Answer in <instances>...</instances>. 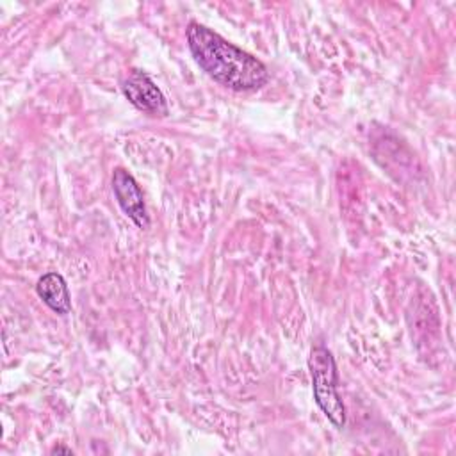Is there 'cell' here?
<instances>
[{
  "mask_svg": "<svg viewBox=\"0 0 456 456\" xmlns=\"http://www.w3.org/2000/svg\"><path fill=\"white\" fill-rule=\"evenodd\" d=\"M55 452H64V454H71L73 451L69 449V447H62V445H55L53 449H52V454H55Z\"/></svg>",
  "mask_w": 456,
  "mask_h": 456,
  "instance_id": "obj_6",
  "label": "cell"
},
{
  "mask_svg": "<svg viewBox=\"0 0 456 456\" xmlns=\"http://www.w3.org/2000/svg\"><path fill=\"white\" fill-rule=\"evenodd\" d=\"M112 192L116 196V201L119 205V208L123 210V214L141 230L148 228L150 224V217L146 212V205H144V196L142 191L139 187V183L135 182V178L123 167H116L112 171Z\"/></svg>",
  "mask_w": 456,
  "mask_h": 456,
  "instance_id": "obj_4",
  "label": "cell"
},
{
  "mask_svg": "<svg viewBox=\"0 0 456 456\" xmlns=\"http://www.w3.org/2000/svg\"><path fill=\"white\" fill-rule=\"evenodd\" d=\"M308 369L317 406L337 429H342L346 424V408L337 390V365L328 347L322 344L312 347L308 356Z\"/></svg>",
  "mask_w": 456,
  "mask_h": 456,
  "instance_id": "obj_2",
  "label": "cell"
},
{
  "mask_svg": "<svg viewBox=\"0 0 456 456\" xmlns=\"http://www.w3.org/2000/svg\"><path fill=\"white\" fill-rule=\"evenodd\" d=\"M187 45L196 64L232 91H255L269 80V69L262 61L205 25H187Z\"/></svg>",
  "mask_w": 456,
  "mask_h": 456,
  "instance_id": "obj_1",
  "label": "cell"
},
{
  "mask_svg": "<svg viewBox=\"0 0 456 456\" xmlns=\"http://www.w3.org/2000/svg\"><path fill=\"white\" fill-rule=\"evenodd\" d=\"M121 91L135 109L148 116L164 118L169 112L162 91L157 87L151 77L141 69H130L126 73V77L121 80Z\"/></svg>",
  "mask_w": 456,
  "mask_h": 456,
  "instance_id": "obj_3",
  "label": "cell"
},
{
  "mask_svg": "<svg viewBox=\"0 0 456 456\" xmlns=\"http://www.w3.org/2000/svg\"><path fill=\"white\" fill-rule=\"evenodd\" d=\"M36 292L41 301L59 315H66L71 310V297L64 278L59 273H46L36 283Z\"/></svg>",
  "mask_w": 456,
  "mask_h": 456,
  "instance_id": "obj_5",
  "label": "cell"
}]
</instances>
